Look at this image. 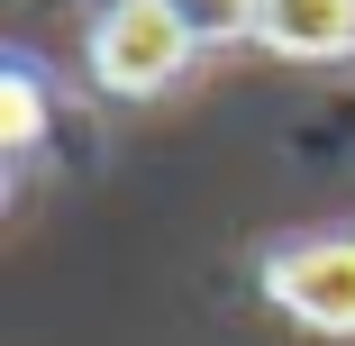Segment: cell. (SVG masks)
Returning a JSON list of instances; mask_svg holds the SVG:
<instances>
[{"label": "cell", "instance_id": "6da1fadb", "mask_svg": "<svg viewBox=\"0 0 355 346\" xmlns=\"http://www.w3.org/2000/svg\"><path fill=\"white\" fill-rule=\"evenodd\" d=\"M92 55H101V83L110 92H155V83L182 73L191 28H182L173 0H119V10L101 19V37H92Z\"/></svg>", "mask_w": 355, "mask_h": 346}, {"label": "cell", "instance_id": "7a4b0ae2", "mask_svg": "<svg viewBox=\"0 0 355 346\" xmlns=\"http://www.w3.org/2000/svg\"><path fill=\"white\" fill-rule=\"evenodd\" d=\"M264 292L292 310V319L346 337V328H355V237H328V246H301V255H273Z\"/></svg>", "mask_w": 355, "mask_h": 346}, {"label": "cell", "instance_id": "3957f363", "mask_svg": "<svg viewBox=\"0 0 355 346\" xmlns=\"http://www.w3.org/2000/svg\"><path fill=\"white\" fill-rule=\"evenodd\" d=\"M255 37L273 46V55H346L355 46V0H264V19H255Z\"/></svg>", "mask_w": 355, "mask_h": 346}, {"label": "cell", "instance_id": "277c9868", "mask_svg": "<svg viewBox=\"0 0 355 346\" xmlns=\"http://www.w3.org/2000/svg\"><path fill=\"white\" fill-rule=\"evenodd\" d=\"M173 10H182L191 37H246L264 19V0H173Z\"/></svg>", "mask_w": 355, "mask_h": 346}, {"label": "cell", "instance_id": "5b68a950", "mask_svg": "<svg viewBox=\"0 0 355 346\" xmlns=\"http://www.w3.org/2000/svg\"><path fill=\"white\" fill-rule=\"evenodd\" d=\"M28 137H37V83L10 73V146H28Z\"/></svg>", "mask_w": 355, "mask_h": 346}]
</instances>
